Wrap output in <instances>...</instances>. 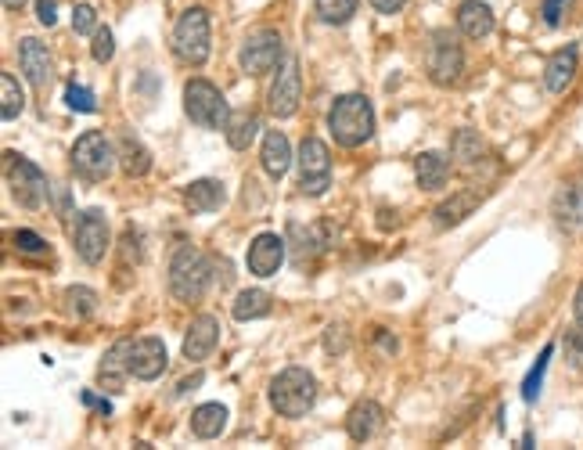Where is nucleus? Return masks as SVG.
I'll list each match as a JSON object with an SVG mask.
<instances>
[{"label":"nucleus","instance_id":"nucleus-1","mask_svg":"<svg viewBox=\"0 0 583 450\" xmlns=\"http://www.w3.org/2000/svg\"><path fill=\"white\" fill-rule=\"evenodd\" d=\"M328 130L342 148H360L375 134V108L364 94H342L328 112Z\"/></svg>","mask_w":583,"mask_h":450},{"label":"nucleus","instance_id":"nucleus-2","mask_svg":"<svg viewBox=\"0 0 583 450\" xmlns=\"http://www.w3.org/2000/svg\"><path fill=\"white\" fill-rule=\"evenodd\" d=\"M209 281H213V263L195 249V245H180L170 260V292L180 303H198L206 296Z\"/></svg>","mask_w":583,"mask_h":450},{"label":"nucleus","instance_id":"nucleus-3","mask_svg":"<svg viewBox=\"0 0 583 450\" xmlns=\"http://www.w3.org/2000/svg\"><path fill=\"white\" fill-rule=\"evenodd\" d=\"M317 400V378L306 368H285L270 382V407L285 418H303Z\"/></svg>","mask_w":583,"mask_h":450},{"label":"nucleus","instance_id":"nucleus-4","mask_svg":"<svg viewBox=\"0 0 583 450\" xmlns=\"http://www.w3.org/2000/svg\"><path fill=\"white\" fill-rule=\"evenodd\" d=\"M209 11L206 8H188L173 26V54L184 65H206L209 62Z\"/></svg>","mask_w":583,"mask_h":450},{"label":"nucleus","instance_id":"nucleus-5","mask_svg":"<svg viewBox=\"0 0 583 450\" xmlns=\"http://www.w3.org/2000/svg\"><path fill=\"white\" fill-rule=\"evenodd\" d=\"M184 112L202 130H224L227 119H231V108H227L224 94L209 80H191L184 87Z\"/></svg>","mask_w":583,"mask_h":450},{"label":"nucleus","instance_id":"nucleus-6","mask_svg":"<svg viewBox=\"0 0 583 450\" xmlns=\"http://www.w3.org/2000/svg\"><path fill=\"white\" fill-rule=\"evenodd\" d=\"M429 80L436 87H450V83L461 80V72H465V51H461L458 36L450 33V29H436L429 40Z\"/></svg>","mask_w":583,"mask_h":450},{"label":"nucleus","instance_id":"nucleus-7","mask_svg":"<svg viewBox=\"0 0 583 450\" xmlns=\"http://www.w3.org/2000/svg\"><path fill=\"white\" fill-rule=\"evenodd\" d=\"M116 159L119 155L112 152V144H108V137L101 130H87L72 144V166L87 180H105L112 173V166H116Z\"/></svg>","mask_w":583,"mask_h":450},{"label":"nucleus","instance_id":"nucleus-8","mask_svg":"<svg viewBox=\"0 0 583 450\" xmlns=\"http://www.w3.org/2000/svg\"><path fill=\"white\" fill-rule=\"evenodd\" d=\"M299 188L303 195H324L332 188V152L321 137H306L299 144Z\"/></svg>","mask_w":583,"mask_h":450},{"label":"nucleus","instance_id":"nucleus-9","mask_svg":"<svg viewBox=\"0 0 583 450\" xmlns=\"http://www.w3.org/2000/svg\"><path fill=\"white\" fill-rule=\"evenodd\" d=\"M281 58H285V36L278 29H256L238 51V65L249 76H267L270 69H278Z\"/></svg>","mask_w":583,"mask_h":450},{"label":"nucleus","instance_id":"nucleus-10","mask_svg":"<svg viewBox=\"0 0 583 450\" xmlns=\"http://www.w3.org/2000/svg\"><path fill=\"white\" fill-rule=\"evenodd\" d=\"M8 184L18 206L40 209L47 198V177L36 162L22 159V155H8Z\"/></svg>","mask_w":583,"mask_h":450},{"label":"nucleus","instance_id":"nucleus-11","mask_svg":"<svg viewBox=\"0 0 583 450\" xmlns=\"http://www.w3.org/2000/svg\"><path fill=\"white\" fill-rule=\"evenodd\" d=\"M72 242H76V252H80L83 263L98 267V263L105 260L108 242H112L105 213H101V209H87V213H80V220H76V227H72Z\"/></svg>","mask_w":583,"mask_h":450},{"label":"nucleus","instance_id":"nucleus-12","mask_svg":"<svg viewBox=\"0 0 583 450\" xmlns=\"http://www.w3.org/2000/svg\"><path fill=\"white\" fill-rule=\"evenodd\" d=\"M270 112L278 119H292L299 112V101H303V76H299V58H285L270 83Z\"/></svg>","mask_w":583,"mask_h":450},{"label":"nucleus","instance_id":"nucleus-13","mask_svg":"<svg viewBox=\"0 0 583 450\" xmlns=\"http://www.w3.org/2000/svg\"><path fill=\"white\" fill-rule=\"evenodd\" d=\"M245 263H249V270L256 274V278H274L278 274V267L285 263V238L274 231H263L252 238L249 245V256H245Z\"/></svg>","mask_w":583,"mask_h":450},{"label":"nucleus","instance_id":"nucleus-14","mask_svg":"<svg viewBox=\"0 0 583 450\" xmlns=\"http://www.w3.org/2000/svg\"><path fill=\"white\" fill-rule=\"evenodd\" d=\"M166 342L148 335V339L130 342V375L141 378V382H155V378L166 371Z\"/></svg>","mask_w":583,"mask_h":450},{"label":"nucleus","instance_id":"nucleus-15","mask_svg":"<svg viewBox=\"0 0 583 450\" xmlns=\"http://www.w3.org/2000/svg\"><path fill=\"white\" fill-rule=\"evenodd\" d=\"M18 65H22V72H26V80L33 87H47L51 83V54H47V47L36 36L18 40Z\"/></svg>","mask_w":583,"mask_h":450},{"label":"nucleus","instance_id":"nucleus-16","mask_svg":"<svg viewBox=\"0 0 583 450\" xmlns=\"http://www.w3.org/2000/svg\"><path fill=\"white\" fill-rule=\"evenodd\" d=\"M220 342V321L213 314H202L191 321L188 335H184V357L188 360H206Z\"/></svg>","mask_w":583,"mask_h":450},{"label":"nucleus","instance_id":"nucleus-17","mask_svg":"<svg viewBox=\"0 0 583 450\" xmlns=\"http://www.w3.org/2000/svg\"><path fill=\"white\" fill-rule=\"evenodd\" d=\"M458 29L468 40H486V36L494 33V8L483 4V0H461Z\"/></svg>","mask_w":583,"mask_h":450},{"label":"nucleus","instance_id":"nucleus-18","mask_svg":"<svg viewBox=\"0 0 583 450\" xmlns=\"http://www.w3.org/2000/svg\"><path fill=\"white\" fill-rule=\"evenodd\" d=\"M576 65H580V51H576V44H566L562 51H555L548 58V69H544V87H548L551 94H562V90L573 83Z\"/></svg>","mask_w":583,"mask_h":450},{"label":"nucleus","instance_id":"nucleus-19","mask_svg":"<svg viewBox=\"0 0 583 450\" xmlns=\"http://www.w3.org/2000/svg\"><path fill=\"white\" fill-rule=\"evenodd\" d=\"M126 375H130V339L116 342L112 350L101 357V368H98V382L105 389H112V393H119L126 382Z\"/></svg>","mask_w":583,"mask_h":450},{"label":"nucleus","instance_id":"nucleus-20","mask_svg":"<svg viewBox=\"0 0 583 450\" xmlns=\"http://www.w3.org/2000/svg\"><path fill=\"white\" fill-rule=\"evenodd\" d=\"M227 202V191L220 180H191L188 188H184V206L191 209V213H213V209H220Z\"/></svg>","mask_w":583,"mask_h":450},{"label":"nucleus","instance_id":"nucleus-21","mask_svg":"<svg viewBox=\"0 0 583 450\" xmlns=\"http://www.w3.org/2000/svg\"><path fill=\"white\" fill-rule=\"evenodd\" d=\"M378 425H382V407L375 400H360L346 414V432H350L353 443H368L378 432Z\"/></svg>","mask_w":583,"mask_h":450},{"label":"nucleus","instance_id":"nucleus-22","mask_svg":"<svg viewBox=\"0 0 583 450\" xmlns=\"http://www.w3.org/2000/svg\"><path fill=\"white\" fill-rule=\"evenodd\" d=\"M260 162H263V170H267V177H274V180H281L288 173V166H292V144H288V137L281 134V130H270V134L263 137Z\"/></svg>","mask_w":583,"mask_h":450},{"label":"nucleus","instance_id":"nucleus-23","mask_svg":"<svg viewBox=\"0 0 583 450\" xmlns=\"http://www.w3.org/2000/svg\"><path fill=\"white\" fill-rule=\"evenodd\" d=\"M450 152H454V159H458L461 170H479L486 162V144L483 137L476 134V130H458L454 134V141H450Z\"/></svg>","mask_w":583,"mask_h":450},{"label":"nucleus","instance_id":"nucleus-24","mask_svg":"<svg viewBox=\"0 0 583 450\" xmlns=\"http://www.w3.org/2000/svg\"><path fill=\"white\" fill-rule=\"evenodd\" d=\"M227 429V407L224 404H202L191 411V432L198 440H216Z\"/></svg>","mask_w":583,"mask_h":450},{"label":"nucleus","instance_id":"nucleus-25","mask_svg":"<svg viewBox=\"0 0 583 450\" xmlns=\"http://www.w3.org/2000/svg\"><path fill=\"white\" fill-rule=\"evenodd\" d=\"M119 170L126 177H144V173L152 170V152L130 134H123V141H119Z\"/></svg>","mask_w":583,"mask_h":450},{"label":"nucleus","instance_id":"nucleus-26","mask_svg":"<svg viewBox=\"0 0 583 450\" xmlns=\"http://www.w3.org/2000/svg\"><path fill=\"white\" fill-rule=\"evenodd\" d=\"M414 170H418V184H422L425 191H436L447 184L450 177V159L440 152H422L418 155V162H414Z\"/></svg>","mask_w":583,"mask_h":450},{"label":"nucleus","instance_id":"nucleus-27","mask_svg":"<svg viewBox=\"0 0 583 450\" xmlns=\"http://www.w3.org/2000/svg\"><path fill=\"white\" fill-rule=\"evenodd\" d=\"M270 310H274V299H270V292H263V288H245L231 306L234 321H260Z\"/></svg>","mask_w":583,"mask_h":450},{"label":"nucleus","instance_id":"nucleus-28","mask_svg":"<svg viewBox=\"0 0 583 450\" xmlns=\"http://www.w3.org/2000/svg\"><path fill=\"white\" fill-rule=\"evenodd\" d=\"M256 134H260V119L252 116V112H231V119L224 126V137L234 152H245L256 141Z\"/></svg>","mask_w":583,"mask_h":450},{"label":"nucleus","instance_id":"nucleus-29","mask_svg":"<svg viewBox=\"0 0 583 450\" xmlns=\"http://www.w3.org/2000/svg\"><path fill=\"white\" fill-rule=\"evenodd\" d=\"M479 206V195L476 191H458V195L454 198H447V202H440V206H436V227H454V224H461V220H465L468 213H472V209Z\"/></svg>","mask_w":583,"mask_h":450},{"label":"nucleus","instance_id":"nucleus-30","mask_svg":"<svg viewBox=\"0 0 583 450\" xmlns=\"http://www.w3.org/2000/svg\"><path fill=\"white\" fill-rule=\"evenodd\" d=\"M22 108H26V94H22L18 80L11 72H0V116L11 123V119L22 116Z\"/></svg>","mask_w":583,"mask_h":450},{"label":"nucleus","instance_id":"nucleus-31","mask_svg":"<svg viewBox=\"0 0 583 450\" xmlns=\"http://www.w3.org/2000/svg\"><path fill=\"white\" fill-rule=\"evenodd\" d=\"M555 216H558V224H562V227H576V224H580V216H583V191L580 188L558 191V198H555Z\"/></svg>","mask_w":583,"mask_h":450},{"label":"nucleus","instance_id":"nucleus-32","mask_svg":"<svg viewBox=\"0 0 583 450\" xmlns=\"http://www.w3.org/2000/svg\"><path fill=\"white\" fill-rule=\"evenodd\" d=\"M65 310L76 317H90L98 310V292H94V288H83V285L65 288Z\"/></svg>","mask_w":583,"mask_h":450},{"label":"nucleus","instance_id":"nucleus-33","mask_svg":"<svg viewBox=\"0 0 583 450\" xmlns=\"http://www.w3.org/2000/svg\"><path fill=\"white\" fill-rule=\"evenodd\" d=\"M317 4V15L328 22V26H342V22H350L357 15V4L360 0H314Z\"/></svg>","mask_w":583,"mask_h":450},{"label":"nucleus","instance_id":"nucleus-34","mask_svg":"<svg viewBox=\"0 0 583 450\" xmlns=\"http://www.w3.org/2000/svg\"><path fill=\"white\" fill-rule=\"evenodd\" d=\"M551 353H555V346H544V353H540L537 364H533V371L526 375V382H522V400H526V404H533V400L540 396V382H544V375H548Z\"/></svg>","mask_w":583,"mask_h":450},{"label":"nucleus","instance_id":"nucleus-35","mask_svg":"<svg viewBox=\"0 0 583 450\" xmlns=\"http://www.w3.org/2000/svg\"><path fill=\"white\" fill-rule=\"evenodd\" d=\"M98 11H94V4H76L72 8V33L76 36H94L98 33Z\"/></svg>","mask_w":583,"mask_h":450},{"label":"nucleus","instance_id":"nucleus-36","mask_svg":"<svg viewBox=\"0 0 583 450\" xmlns=\"http://www.w3.org/2000/svg\"><path fill=\"white\" fill-rule=\"evenodd\" d=\"M112 54H116V36H112V29H98V33H94V44H90V58L98 65H108L112 62Z\"/></svg>","mask_w":583,"mask_h":450},{"label":"nucleus","instance_id":"nucleus-37","mask_svg":"<svg viewBox=\"0 0 583 450\" xmlns=\"http://www.w3.org/2000/svg\"><path fill=\"white\" fill-rule=\"evenodd\" d=\"M566 360L569 368L583 371V321H576L566 332Z\"/></svg>","mask_w":583,"mask_h":450},{"label":"nucleus","instance_id":"nucleus-38","mask_svg":"<svg viewBox=\"0 0 583 450\" xmlns=\"http://www.w3.org/2000/svg\"><path fill=\"white\" fill-rule=\"evenodd\" d=\"M65 101H69V108H76V112H98V98H94V90L80 87V83H69Z\"/></svg>","mask_w":583,"mask_h":450},{"label":"nucleus","instance_id":"nucleus-39","mask_svg":"<svg viewBox=\"0 0 583 450\" xmlns=\"http://www.w3.org/2000/svg\"><path fill=\"white\" fill-rule=\"evenodd\" d=\"M569 4H573V0H544V4H540V15H544V22L555 29V26H562V15L569 11Z\"/></svg>","mask_w":583,"mask_h":450},{"label":"nucleus","instance_id":"nucleus-40","mask_svg":"<svg viewBox=\"0 0 583 450\" xmlns=\"http://www.w3.org/2000/svg\"><path fill=\"white\" fill-rule=\"evenodd\" d=\"M324 350H328V353H342V350H346V328H342V324H332V328L324 332Z\"/></svg>","mask_w":583,"mask_h":450},{"label":"nucleus","instance_id":"nucleus-41","mask_svg":"<svg viewBox=\"0 0 583 450\" xmlns=\"http://www.w3.org/2000/svg\"><path fill=\"white\" fill-rule=\"evenodd\" d=\"M15 245L22 252H44L47 249L44 238H40V234H33V231H15Z\"/></svg>","mask_w":583,"mask_h":450},{"label":"nucleus","instance_id":"nucleus-42","mask_svg":"<svg viewBox=\"0 0 583 450\" xmlns=\"http://www.w3.org/2000/svg\"><path fill=\"white\" fill-rule=\"evenodd\" d=\"M36 22L40 26H54L58 22V4L54 0H36Z\"/></svg>","mask_w":583,"mask_h":450},{"label":"nucleus","instance_id":"nucleus-43","mask_svg":"<svg viewBox=\"0 0 583 450\" xmlns=\"http://www.w3.org/2000/svg\"><path fill=\"white\" fill-rule=\"evenodd\" d=\"M407 0H371V8L378 11V15H396V11L404 8Z\"/></svg>","mask_w":583,"mask_h":450},{"label":"nucleus","instance_id":"nucleus-44","mask_svg":"<svg viewBox=\"0 0 583 450\" xmlns=\"http://www.w3.org/2000/svg\"><path fill=\"white\" fill-rule=\"evenodd\" d=\"M576 321H583V285L576 288Z\"/></svg>","mask_w":583,"mask_h":450},{"label":"nucleus","instance_id":"nucleus-45","mask_svg":"<svg viewBox=\"0 0 583 450\" xmlns=\"http://www.w3.org/2000/svg\"><path fill=\"white\" fill-rule=\"evenodd\" d=\"M4 8H8V11H22V8H26V0H4Z\"/></svg>","mask_w":583,"mask_h":450}]
</instances>
